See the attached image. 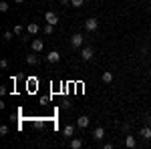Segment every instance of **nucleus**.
Masks as SVG:
<instances>
[{"label": "nucleus", "instance_id": "obj_11", "mask_svg": "<svg viewBox=\"0 0 151 149\" xmlns=\"http://www.w3.org/2000/svg\"><path fill=\"white\" fill-rule=\"evenodd\" d=\"M103 137H105V129H103V127H97V129L93 131V139H95V141H101Z\"/></svg>", "mask_w": 151, "mask_h": 149}, {"label": "nucleus", "instance_id": "obj_7", "mask_svg": "<svg viewBox=\"0 0 151 149\" xmlns=\"http://www.w3.org/2000/svg\"><path fill=\"white\" fill-rule=\"evenodd\" d=\"M38 30H40V26H38L36 22H30L28 26H26V35H30V36L38 35Z\"/></svg>", "mask_w": 151, "mask_h": 149}, {"label": "nucleus", "instance_id": "obj_22", "mask_svg": "<svg viewBox=\"0 0 151 149\" xmlns=\"http://www.w3.org/2000/svg\"><path fill=\"white\" fill-rule=\"evenodd\" d=\"M0 67H2V69H8V60L2 58V60H0Z\"/></svg>", "mask_w": 151, "mask_h": 149}, {"label": "nucleus", "instance_id": "obj_9", "mask_svg": "<svg viewBox=\"0 0 151 149\" xmlns=\"http://www.w3.org/2000/svg\"><path fill=\"white\" fill-rule=\"evenodd\" d=\"M32 50H35V53H40V50H42V48H45V42H42V40H40V38H35V40H32Z\"/></svg>", "mask_w": 151, "mask_h": 149}, {"label": "nucleus", "instance_id": "obj_4", "mask_svg": "<svg viewBox=\"0 0 151 149\" xmlns=\"http://www.w3.org/2000/svg\"><path fill=\"white\" fill-rule=\"evenodd\" d=\"M93 57H95V50L91 48V46H85V48L81 50V58L83 60H91Z\"/></svg>", "mask_w": 151, "mask_h": 149}, {"label": "nucleus", "instance_id": "obj_17", "mask_svg": "<svg viewBox=\"0 0 151 149\" xmlns=\"http://www.w3.org/2000/svg\"><path fill=\"white\" fill-rule=\"evenodd\" d=\"M83 4H85V0H70V6H75V8H81Z\"/></svg>", "mask_w": 151, "mask_h": 149}, {"label": "nucleus", "instance_id": "obj_2", "mask_svg": "<svg viewBox=\"0 0 151 149\" xmlns=\"http://www.w3.org/2000/svg\"><path fill=\"white\" fill-rule=\"evenodd\" d=\"M45 22L47 24H58V16H57V12H52V10H48V12H45Z\"/></svg>", "mask_w": 151, "mask_h": 149}, {"label": "nucleus", "instance_id": "obj_21", "mask_svg": "<svg viewBox=\"0 0 151 149\" xmlns=\"http://www.w3.org/2000/svg\"><path fill=\"white\" fill-rule=\"evenodd\" d=\"M4 40H12V32L10 30H4Z\"/></svg>", "mask_w": 151, "mask_h": 149}, {"label": "nucleus", "instance_id": "obj_5", "mask_svg": "<svg viewBox=\"0 0 151 149\" xmlns=\"http://www.w3.org/2000/svg\"><path fill=\"white\" fill-rule=\"evenodd\" d=\"M89 123H91V119H89L87 115H81V117L77 119V127H79V129H87Z\"/></svg>", "mask_w": 151, "mask_h": 149}, {"label": "nucleus", "instance_id": "obj_18", "mask_svg": "<svg viewBox=\"0 0 151 149\" xmlns=\"http://www.w3.org/2000/svg\"><path fill=\"white\" fill-rule=\"evenodd\" d=\"M22 32H24L22 24H16V26H14V35H18V36H20V35H22Z\"/></svg>", "mask_w": 151, "mask_h": 149}, {"label": "nucleus", "instance_id": "obj_6", "mask_svg": "<svg viewBox=\"0 0 151 149\" xmlns=\"http://www.w3.org/2000/svg\"><path fill=\"white\" fill-rule=\"evenodd\" d=\"M73 135H75V125H65V129H63V137L65 139H73Z\"/></svg>", "mask_w": 151, "mask_h": 149}, {"label": "nucleus", "instance_id": "obj_15", "mask_svg": "<svg viewBox=\"0 0 151 149\" xmlns=\"http://www.w3.org/2000/svg\"><path fill=\"white\" fill-rule=\"evenodd\" d=\"M70 147H73V149H81L83 147V141L79 137H77V139H70Z\"/></svg>", "mask_w": 151, "mask_h": 149}, {"label": "nucleus", "instance_id": "obj_23", "mask_svg": "<svg viewBox=\"0 0 151 149\" xmlns=\"http://www.w3.org/2000/svg\"><path fill=\"white\" fill-rule=\"evenodd\" d=\"M129 129H131V125H129V123H123V131H125V133H129Z\"/></svg>", "mask_w": 151, "mask_h": 149}, {"label": "nucleus", "instance_id": "obj_12", "mask_svg": "<svg viewBox=\"0 0 151 149\" xmlns=\"http://www.w3.org/2000/svg\"><path fill=\"white\" fill-rule=\"evenodd\" d=\"M139 135L143 139H151V127L149 125H143V127H141V131H139Z\"/></svg>", "mask_w": 151, "mask_h": 149}, {"label": "nucleus", "instance_id": "obj_24", "mask_svg": "<svg viewBox=\"0 0 151 149\" xmlns=\"http://www.w3.org/2000/svg\"><path fill=\"white\" fill-rule=\"evenodd\" d=\"M113 147H115L113 143H105V145H103V149H113Z\"/></svg>", "mask_w": 151, "mask_h": 149}, {"label": "nucleus", "instance_id": "obj_20", "mask_svg": "<svg viewBox=\"0 0 151 149\" xmlns=\"http://www.w3.org/2000/svg\"><path fill=\"white\" fill-rule=\"evenodd\" d=\"M8 131H10L8 125H2V127H0V135H2V137H4V135H8Z\"/></svg>", "mask_w": 151, "mask_h": 149}, {"label": "nucleus", "instance_id": "obj_13", "mask_svg": "<svg viewBox=\"0 0 151 149\" xmlns=\"http://www.w3.org/2000/svg\"><path fill=\"white\" fill-rule=\"evenodd\" d=\"M101 79H103V83H107V85L113 83V73H111V71H105L103 75H101Z\"/></svg>", "mask_w": 151, "mask_h": 149}, {"label": "nucleus", "instance_id": "obj_26", "mask_svg": "<svg viewBox=\"0 0 151 149\" xmlns=\"http://www.w3.org/2000/svg\"><path fill=\"white\" fill-rule=\"evenodd\" d=\"M14 2H16V4H22V2H24V0H14Z\"/></svg>", "mask_w": 151, "mask_h": 149}, {"label": "nucleus", "instance_id": "obj_19", "mask_svg": "<svg viewBox=\"0 0 151 149\" xmlns=\"http://www.w3.org/2000/svg\"><path fill=\"white\" fill-rule=\"evenodd\" d=\"M52 32H55V26L52 24H47L45 26V35H52Z\"/></svg>", "mask_w": 151, "mask_h": 149}, {"label": "nucleus", "instance_id": "obj_3", "mask_svg": "<svg viewBox=\"0 0 151 149\" xmlns=\"http://www.w3.org/2000/svg\"><path fill=\"white\" fill-rule=\"evenodd\" d=\"M85 28H87L89 32H95V30L99 28V20H97V18H87V20H85Z\"/></svg>", "mask_w": 151, "mask_h": 149}, {"label": "nucleus", "instance_id": "obj_10", "mask_svg": "<svg viewBox=\"0 0 151 149\" xmlns=\"http://www.w3.org/2000/svg\"><path fill=\"white\" fill-rule=\"evenodd\" d=\"M47 58H48V63H58L60 60V53L58 50H50L47 55Z\"/></svg>", "mask_w": 151, "mask_h": 149}, {"label": "nucleus", "instance_id": "obj_25", "mask_svg": "<svg viewBox=\"0 0 151 149\" xmlns=\"http://www.w3.org/2000/svg\"><path fill=\"white\" fill-rule=\"evenodd\" d=\"M60 4H63V6H69V4H70V0H60Z\"/></svg>", "mask_w": 151, "mask_h": 149}, {"label": "nucleus", "instance_id": "obj_8", "mask_svg": "<svg viewBox=\"0 0 151 149\" xmlns=\"http://www.w3.org/2000/svg\"><path fill=\"white\" fill-rule=\"evenodd\" d=\"M125 147H129V149L137 147V139L133 137V135H125Z\"/></svg>", "mask_w": 151, "mask_h": 149}, {"label": "nucleus", "instance_id": "obj_1", "mask_svg": "<svg viewBox=\"0 0 151 149\" xmlns=\"http://www.w3.org/2000/svg\"><path fill=\"white\" fill-rule=\"evenodd\" d=\"M83 42H85V36H83V35H79V32L70 36V46H73V48H81V46H83Z\"/></svg>", "mask_w": 151, "mask_h": 149}, {"label": "nucleus", "instance_id": "obj_16", "mask_svg": "<svg viewBox=\"0 0 151 149\" xmlns=\"http://www.w3.org/2000/svg\"><path fill=\"white\" fill-rule=\"evenodd\" d=\"M8 8H10V4H8L6 0H2V2H0V12H8Z\"/></svg>", "mask_w": 151, "mask_h": 149}, {"label": "nucleus", "instance_id": "obj_14", "mask_svg": "<svg viewBox=\"0 0 151 149\" xmlns=\"http://www.w3.org/2000/svg\"><path fill=\"white\" fill-rule=\"evenodd\" d=\"M26 63L35 67V65H38V57L36 55H26Z\"/></svg>", "mask_w": 151, "mask_h": 149}]
</instances>
